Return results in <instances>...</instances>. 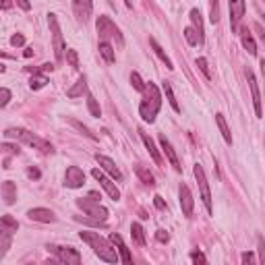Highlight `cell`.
Instances as JSON below:
<instances>
[{
	"mask_svg": "<svg viewBox=\"0 0 265 265\" xmlns=\"http://www.w3.org/2000/svg\"><path fill=\"white\" fill-rule=\"evenodd\" d=\"M77 207H79V210H83V214H85V218L79 216L77 220L85 222V224H91V226H104L106 220H108V216H110L108 210L100 203L98 193H89V197L77 199Z\"/></svg>",
	"mask_w": 265,
	"mask_h": 265,
	"instance_id": "obj_1",
	"label": "cell"
},
{
	"mask_svg": "<svg viewBox=\"0 0 265 265\" xmlns=\"http://www.w3.org/2000/svg\"><path fill=\"white\" fill-rule=\"evenodd\" d=\"M162 108V93L158 89L156 83H147L145 89H143V98H141V104H139V114L145 122H156V116Z\"/></svg>",
	"mask_w": 265,
	"mask_h": 265,
	"instance_id": "obj_2",
	"label": "cell"
},
{
	"mask_svg": "<svg viewBox=\"0 0 265 265\" xmlns=\"http://www.w3.org/2000/svg\"><path fill=\"white\" fill-rule=\"evenodd\" d=\"M81 240L87 242L89 247L93 249V253H96L102 261L106 263H118L120 261V255L116 253V249H112V240H106L104 236H100V232H89V230H83L79 232Z\"/></svg>",
	"mask_w": 265,
	"mask_h": 265,
	"instance_id": "obj_3",
	"label": "cell"
},
{
	"mask_svg": "<svg viewBox=\"0 0 265 265\" xmlns=\"http://www.w3.org/2000/svg\"><path fill=\"white\" fill-rule=\"evenodd\" d=\"M5 137H7V139H19V141H23L25 145L37 149L40 154H46V156H52V154H54V147H52L50 141L42 139L40 135H35V132H31V130H27V128H15V126H13V128H7V130H5Z\"/></svg>",
	"mask_w": 265,
	"mask_h": 265,
	"instance_id": "obj_4",
	"label": "cell"
},
{
	"mask_svg": "<svg viewBox=\"0 0 265 265\" xmlns=\"http://www.w3.org/2000/svg\"><path fill=\"white\" fill-rule=\"evenodd\" d=\"M96 29H98V33H100V40H102V42H116L118 46L124 44V37H122L120 29L116 27V23L112 21L110 17L100 15L98 21H96Z\"/></svg>",
	"mask_w": 265,
	"mask_h": 265,
	"instance_id": "obj_5",
	"label": "cell"
},
{
	"mask_svg": "<svg viewBox=\"0 0 265 265\" xmlns=\"http://www.w3.org/2000/svg\"><path fill=\"white\" fill-rule=\"evenodd\" d=\"M48 25H50V33H52L54 58H56V62H62V60H64V40H62V31H60L58 17H56L54 13L48 15Z\"/></svg>",
	"mask_w": 265,
	"mask_h": 265,
	"instance_id": "obj_6",
	"label": "cell"
},
{
	"mask_svg": "<svg viewBox=\"0 0 265 265\" xmlns=\"http://www.w3.org/2000/svg\"><path fill=\"white\" fill-rule=\"evenodd\" d=\"M56 259H58L60 263H67V265H79L81 263V255L77 249L73 247H58V244H48L46 247Z\"/></svg>",
	"mask_w": 265,
	"mask_h": 265,
	"instance_id": "obj_7",
	"label": "cell"
},
{
	"mask_svg": "<svg viewBox=\"0 0 265 265\" xmlns=\"http://www.w3.org/2000/svg\"><path fill=\"white\" fill-rule=\"evenodd\" d=\"M193 174H195V180L199 184V191H201V199H203V205H205V210L207 214H212V191H210V184H207V176L203 172V168L201 164H195L193 166Z\"/></svg>",
	"mask_w": 265,
	"mask_h": 265,
	"instance_id": "obj_8",
	"label": "cell"
},
{
	"mask_svg": "<svg viewBox=\"0 0 265 265\" xmlns=\"http://www.w3.org/2000/svg\"><path fill=\"white\" fill-rule=\"evenodd\" d=\"M91 176L100 182V186L108 193V197H110L112 201H118V199H120V191H118V186H116L114 178H112V176H106L102 168H93V170H91Z\"/></svg>",
	"mask_w": 265,
	"mask_h": 265,
	"instance_id": "obj_9",
	"label": "cell"
},
{
	"mask_svg": "<svg viewBox=\"0 0 265 265\" xmlns=\"http://www.w3.org/2000/svg\"><path fill=\"white\" fill-rule=\"evenodd\" d=\"M178 201H180L182 216L191 218V216H193V210H195V199H193L191 188H188L186 184H180V186H178Z\"/></svg>",
	"mask_w": 265,
	"mask_h": 265,
	"instance_id": "obj_10",
	"label": "cell"
},
{
	"mask_svg": "<svg viewBox=\"0 0 265 265\" xmlns=\"http://www.w3.org/2000/svg\"><path fill=\"white\" fill-rule=\"evenodd\" d=\"M85 184V172L79 166H69L64 172V186L67 188H81Z\"/></svg>",
	"mask_w": 265,
	"mask_h": 265,
	"instance_id": "obj_11",
	"label": "cell"
},
{
	"mask_svg": "<svg viewBox=\"0 0 265 265\" xmlns=\"http://www.w3.org/2000/svg\"><path fill=\"white\" fill-rule=\"evenodd\" d=\"M228 3H230V25H232V31H238L242 17H244V13H247V3H244V0H228Z\"/></svg>",
	"mask_w": 265,
	"mask_h": 265,
	"instance_id": "obj_12",
	"label": "cell"
},
{
	"mask_svg": "<svg viewBox=\"0 0 265 265\" xmlns=\"http://www.w3.org/2000/svg\"><path fill=\"white\" fill-rule=\"evenodd\" d=\"M247 81H249V87H251V96H253L255 114H257V118H263V108H261V93H259V85H257V79H255L253 71H247Z\"/></svg>",
	"mask_w": 265,
	"mask_h": 265,
	"instance_id": "obj_13",
	"label": "cell"
},
{
	"mask_svg": "<svg viewBox=\"0 0 265 265\" xmlns=\"http://www.w3.org/2000/svg\"><path fill=\"white\" fill-rule=\"evenodd\" d=\"M73 11H75V17L81 23H85L93 13V0H73Z\"/></svg>",
	"mask_w": 265,
	"mask_h": 265,
	"instance_id": "obj_14",
	"label": "cell"
},
{
	"mask_svg": "<svg viewBox=\"0 0 265 265\" xmlns=\"http://www.w3.org/2000/svg\"><path fill=\"white\" fill-rule=\"evenodd\" d=\"M96 162L100 164V168L104 170V172H108L112 178H114V180H122V172H120V170L116 168V164H114V160H110L108 156H102V154H98L96 156Z\"/></svg>",
	"mask_w": 265,
	"mask_h": 265,
	"instance_id": "obj_15",
	"label": "cell"
},
{
	"mask_svg": "<svg viewBox=\"0 0 265 265\" xmlns=\"http://www.w3.org/2000/svg\"><path fill=\"white\" fill-rule=\"evenodd\" d=\"M160 147H162V151L166 154L168 162L174 166V170H176V172H180V170H182V166H180V162H178V156H176V151H174L172 143H170V141L166 139V135H160Z\"/></svg>",
	"mask_w": 265,
	"mask_h": 265,
	"instance_id": "obj_16",
	"label": "cell"
},
{
	"mask_svg": "<svg viewBox=\"0 0 265 265\" xmlns=\"http://www.w3.org/2000/svg\"><path fill=\"white\" fill-rule=\"evenodd\" d=\"M27 218L33 222H42V224H52L56 220L52 210H46V207H33V210L27 212Z\"/></svg>",
	"mask_w": 265,
	"mask_h": 265,
	"instance_id": "obj_17",
	"label": "cell"
},
{
	"mask_svg": "<svg viewBox=\"0 0 265 265\" xmlns=\"http://www.w3.org/2000/svg\"><path fill=\"white\" fill-rule=\"evenodd\" d=\"M110 240H112V244H114V247L118 249L120 261H122V263H132V255H130V251L126 249V244H124L122 236H120V234H116V232H112V234H110Z\"/></svg>",
	"mask_w": 265,
	"mask_h": 265,
	"instance_id": "obj_18",
	"label": "cell"
},
{
	"mask_svg": "<svg viewBox=\"0 0 265 265\" xmlns=\"http://www.w3.org/2000/svg\"><path fill=\"white\" fill-rule=\"evenodd\" d=\"M238 35H240V42H242L244 50H247L251 56H257V44H255V37L251 35L249 27H240V29H238Z\"/></svg>",
	"mask_w": 265,
	"mask_h": 265,
	"instance_id": "obj_19",
	"label": "cell"
},
{
	"mask_svg": "<svg viewBox=\"0 0 265 265\" xmlns=\"http://www.w3.org/2000/svg\"><path fill=\"white\" fill-rule=\"evenodd\" d=\"M139 135H141V141H143V145L147 147V151H149V156H151V160H154L156 164H162V156H160V151H158V147H156V143H154V139H151L147 132L143 130V128H139Z\"/></svg>",
	"mask_w": 265,
	"mask_h": 265,
	"instance_id": "obj_20",
	"label": "cell"
},
{
	"mask_svg": "<svg viewBox=\"0 0 265 265\" xmlns=\"http://www.w3.org/2000/svg\"><path fill=\"white\" fill-rule=\"evenodd\" d=\"M188 17H191V25L195 27V31H197V35H199V44H203V42H205V29H203V19H201L199 9H191Z\"/></svg>",
	"mask_w": 265,
	"mask_h": 265,
	"instance_id": "obj_21",
	"label": "cell"
},
{
	"mask_svg": "<svg viewBox=\"0 0 265 265\" xmlns=\"http://www.w3.org/2000/svg\"><path fill=\"white\" fill-rule=\"evenodd\" d=\"M149 46H151V50L156 52V56H158V58H160V60L166 64V69H168V71H174V64H172V60L168 58V54L164 52V48H162V46H160V44L154 40V37H149Z\"/></svg>",
	"mask_w": 265,
	"mask_h": 265,
	"instance_id": "obj_22",
	"label": "cell"
},
{
	"mask_svg": "<svg viewBox=\"0 0 265 265\" xmlns=\"http://www.w3.org/2000/svg\"><path fill=\"white\" fill-rule=\"evenodd\" d=\"M83 93H87V77H85V75H81V77L77 79V83L67 91V96L69 98H81Z\"/></svg>",
	"mask_w": 265,
	"mask_h": 265,
	"instance_id": "obj_23",
	"label": "cell"
},
{
	"mask_svg": "<svg viewBox=\"0 0 265 265\" xmlns=\"http://www.w3.org/2000/svg\"><path fill=\"white\" fill-rule=\"evenodd\" d=\"M3 199L7 205H13L17 199V184L13 180H5L3 182Z\"/></svg>",
	"mask_w": 265,
	"mask_h": 265,
	"instance_id": "obj_24",
	"label": "cell"
},
{
	"mask_svg": "<svg viewBox=\"0 0 265 265\" xmlns=\"http://www.w3.org/2000/svg\"><path fill=\"white\" fill-rule=\"evenodd\" d=\"M216 124H218V128H220V132H222L224 141L228 143V145H232V132H230V128H228V122H226L224 114H216Z\"/></svg>",
	"mask_w": 265,
	"mask_h": 265,
	"instance_id": "obj_25",
	"label": "cell"
},
{
	"mask_svg": "<svg viewBox=\"0 0 265 265\" xmlns=\"http://www.w3.org/2000/svg\"><path fill=\"white\" fill-rule=\"evenodd\" d=\"M130 236H132V240L139 244V247H145V230H143V226L139 222L130 224Z\"/></svg>",
	"mask_w": 265,
	"mask_h": 265,
	"instance_id": "obj_26",
	"label": "cell"
},
{
	"mask_svg": "<svg viewBox=\"0 0 265 265\" xmlns=\"http://www.w3.org/2000/svg\"><path fill=\"white\" fill-rule=\"evenodd\" d=\"M135 172H137V176L141 178V182H143V184H147V186H154V184H156L154 174H151L143 164H137V166H135Z\"/></svg>",
	"mask_w": 265,
	"mask_h": 265,
	"instance_id": "obj_27",
	"label": "cell"
},
{
	"mask_svg": "<svg viewBox=\"0 0 265 265\" xmlns=\"http://www.w3.org/2000/svg\"><path fill=\"white\" fill-rule=\"evenodd\" d=\"M0 230H7V232H11V234H15V232L19 230V222H17L13 216L5 214L3 218H0Z\"/></svg>",
	"mask_w": 265,
	"mask_h": 265,
	"instance_id": "obj_28",
	"label": "cell"
},
{
	"mask_svg": "<svg viewBox=\"0 0 265 265\" xmlns=\"http://www.w3.org/2000/svg\"><path fill=\"white\" fill-rule=\"evenodd\" d=\"M98 50H100L102 58H104L106 62H114V60H116L114 48H112V44H110V42H102V40H100V46H98Z\"/></svg>",
	"mask_w": 265,
	"mask_h": 265,
	"instance_id": "obj_29",
	"label": "cell"
},
{
	"mask_svg": "<svg viewBox=\"0 0 265 265\" xmlns=\"http://www.w3.org/2000/svg\"><path fill=\"white\" fill-rule=\"evenodd\" d=\"M162 89H164V93H166V100L170 102V106H172V110H174V112H180L178 100H176V96H174V89H172V85H170V81H164V83H162Z\"/></svg>",
	"mask_w": 265,
	"mask_h": 265,
	"instance_id": "obj_30",
	"label": "cell"
},
{
	"mask_svg": "<svg viewBox=\"0 0 265 265\" xmlns=\"http://www.w3.org/2000/svg\"><path fill=\"white\" fill-rule=\"evenodd\" d=\"M11 240H13V234H11V232L0 230V261H3L5 255L9 253V249H11Z\"/></svg>",
	"mask_w": 265,
	"mask_h": 265,
	"instance_id": "obj_31",
	"label": "cell"
},
{
	"mask_svg": "<svg viewBox=\"0 0 265 265\" xmlns=\"http://www.w3.org/2000/svg\"><path fill=\"white\" fill-rule=\"evenodd\" d=\"M46 83H48V77H46V75H40V73H35L33 77H31V81H29V87H31L33 91H37V89L46 87Z\"/></svg>",
	"mask_w": 265,
	"mask_h": 265,
	"instance_id": "obj_32",
	"label": "cell"
},
{
	"mask_svg": "<svg viewBox=\"0 0 265 265\" xmlns=\"http://www.w3.org/2000/svg\"><path fill=\"white\" fill-rule=\"evenodd\" d=\"M184 40H186V44L188 46H197L199 44V35H197V31H195V27L193 25H188V27H184Z\"/></svg>",
	"mask_w": 265,
	"mask_h": 265,
	"instance_id": "obj_33",
	"label": "cell"
},
{
	"mask_svg": "<svg viewBox=\"0 0 265 265\" xmlns=\"http://www.w3.org/2000/svg\"><path fill=\"white\" fill-rule=\"evenodd\" d=\"M195 64H197L199 71L203 73V77H205L207 81H210V79H212V73H210V64H207V58H203V56H201V58L195 60Z\"/></svg>",
	"mask_w": 265,
	"mask_h": 265,
	"instance_id": "obj_34",
	"label": "cell"
},
{
	"mask_svg": "<svg viewBox=\"0 0 265 265\" xmlns=\"http://www.w3.org/2000/svg\"><path fill=\"white\" fill-rule=\"evenodd\" d=\"M130 85L135 87L137 91H141V93H143V89H145V85H147V83L141 79V75H139V73H130Z\"/></svg>",
	"mask_w": 265,
	"mask_h": 265,
	"instance_id": "obj_35",
	"label": "cell"
},
{
	"mask_svg": "<svg viewBox=\"0 0 265 265\" xmlns=\"http://www.w3.org/2000/svg\"><path fill=\"white\" fill-rule=\"evenodd\" d=\"M210 19H212V23L220 21V3L218 0H210Z\"/></svg>",
	"mask_w": 265,
	"mask_h": 265,
	"instance_id": "obj_36",
	"label": "cell"
},
{
	"mask_svg": "<svg viewBox=\"0 0 265 265\" xmlns=\"http://www.w3.org/2000/svg\"><path fill=\"white\" fill-rule=\"evenodd\" d=\"M87 108H89V112H91V116H100V114H102V112H100V106H98L96 98H93L91 93H87Z\"/></svg>",
	"mask_w": 265,
	"mask_h": 265,
	"instance_id": "obj_37",
	"label": "cell"
},
{
	"mask_svg": "<svg viewBox=\"0 0 265 265\" xmlns=\"http://www.w3.org/2000/svg\"><path fill=\"white\" fill-rule=\"evenodd\" d=\"M71 124H73L75 128H77L79 132H83V135H85V137H89V139H98V137H96V135H93V132H91V130H89L87 126H83V124H81L79 120H75V118H71Z\"/></svg>",
	"mask_w": 265,
	"mask_h": 265,
	"instance_id": "obj_38",
	"label": "cell"
},
{
	"mask_svg": "<svg viewBox=\"0 0 265 265\" xmlns=\"http://www.w3.org/2000/svg\"><path fill=\"white\" fill-rule=\"evenodd\" d=\"M67 62L73 69H79V54L75 52V50H67Z\"/></svg>",
	"mask_w": 265,
	"mask_h": 265,
	"instance_id": "obj_39",
	"label": "cell"
},
{
	"mask_svg": "<svg viewBox=\"0 0 265 265\" xmlns=\"http://www.w3.org/2000/svg\"><path fill=\"white\" fill-rule=\"evenodd\" d=\"M3 149H5V154H9V156H19V154H21V149H19L17 145H11V143H3Z\"/></svg>",
	"mask_w": 265,
	"mask_h": 265,
	"instance_id": "obj_40",
	"label": "cell"
},
{
	"mask_svg": "<svg viewBox=\"0 0 265 265\" xmlns=\"http://www.w3.org/2000/svg\"><path fill=\"white\" fill-rule=\"evenodd\" d=\"M9 102H11V91L7 87H3V89H0V106L5 108Z\"/></svg>",
	"mask_w": 265,
	"mask_h": 265,
	"instance_id": "obj_41",
	"label": "cell"
},
{
	"mask_svg": "<svg viewBox=\"0 0 265 265\" xmlns=\"http://www.w3.org/2000/svg\"><path fill=\"white\" fill-rule=\"evenodd\" d=\"M23 44H25V37H23L21 33H15V35L11 37V46L17 48V46H23Z\"/></svg>",
	"mask_w": 265,
	"mask_h": 265,
	"instance_id": "obj_42",
	"label": "cell"
},
{
	"mask_svg": "<svg viewBox=\"0 0 265 265\" xmlns=\"http://www.w3.org/2000/svg\"><path fill=\"white\" fill-rule=\"evenodd\" d=\"M257 242H259V261L265 263V240H263V236H259Z\"/></svg>",
	"mask_w": 265,
	"mask_h": 265,
	"instance_id": "obj_43",
	"label": "cell"
},
{
	"mask_svg": "<svg viewBox=\"0 0 265 265\" xmlns=\"http://www.w3.org/2000/svg\"><path fill=\"white\" fill-rule=\"evenodd\" d=\"M154 205L158 207L160 212H166V210H168V205H166V201H164V199H162L160 195H156V197H154Z\"/></svg>",
	"mask_w": 265,
	"mask_h": 265,
	"instance_id": "obj_44",
	"label": "cell"
},
{
	"mask_svg": "<svg viewBox=\"0 0 265 265\" xmlns=\"http://www.w3.org/2000/svg\"><path fill=\"white\" fill-rule=\"evenodd\" d=\"M191 261H193V263H197V265H199V263H207V259H205V255H203V253H199V251H195V253H191Z\"/></svg>",
	"mask_w": 265,
	"mask_h": 265,
	"instance_id": "obj_45",
	"label": "cell"
},
{
	"mask_svg": "<svg viewBox=\"0 0 265 265\" xmlns=\"http://www.w3.org/2000/svg\"><path fill=\"white\" fill-rule=\"evenodd\" d=\"M156 238H158V242H168V240H170V236H168L166 230H158V232H156Z\"/></svg>",
	"mask_w": 265,
	"mask_h": 265,
	"instance_id": "obj_46",
	"label": "cell"
},
{
	"mask_svg": "<svg viewBox=\"0 0 265 265\" xmlns=\"http://www.w3.org/2000/svg\"><path fill=\"white\" fill-rule=\"evenodd\" d=\"M27 176H29V178H33V180H37V178L42 176V172H40L37 168H29V170H27Z\"/></svg>",
	"mask_w": 265,
	"mask_h": 265,
	"instance_id": "obj_47",
	"label": "cell"
},
{
	"mask_svg": "<svg viewBox=\"0 0 265 265\" xmlns=\"http://www.w3.org/2000/svg\"><path fill=\"white\" fill-rule=\"evenodd\" d=\"M240 261H242V263H253V261H255V255H253L251 251H249V253H242V255H240Z\"/></svg>",
	"mask_w": 265,
	"mask_h": 265,
	"instance_id": "obj_48",
	"label": "cell"
},
{
	"mask_svg": "<svg viewBox=\"0 0 265 265\" xmlns=\"http://www.w3.org/2000/svg\"><path fill=\"white\" fill-rule=\"evenodd\" d=\"M15 3L21 7L23 11H29V9H31V3H29V0H15Z\"/></svg>",
	"mask_w": 265,
	"mask_h": 265,
	"instance_id": "obj_49",
	"label": "cell"
},
{
	"mask_svg": "<svg viewBox=\"0 0 265 265\" xmlns=\"http://www.w3.org/2000/svg\"><path fill=\"white\" fill-rule=\"evenodd\" d=\"M13 7V0H3V11H9Z\"/></svg>",
	"mask_w": 265,
	"mask_h": 265,
	"instance_id": "obj_50",
	"label": "cell"
},
{
	"mask_svg": "<svg viewBox=\"0 0 265 265\" xmlns=\"http://www.w3.org/2000/svg\"><path fill=\"white\" fill-rule=\"evenodd\" d=\"M23 54H25V58H31V56H33V48H27Z\"/></svg>",
	"mask_w": 265,
	"mask_h": 265,
	"instance_id": "obj_51",
	"label": "cell"
},
{
	"mask_svg": "<svg viewBox=\"0 0 265 265\" xmlns=\"http://www.w3.org/2000/svg\"><path fill=\"white\" fill-rule=\"evenodd\" d=\"M124 5H126V7H128V9H130V7H132V3H130V0H124Z\"/></svg>",
	"mask_w": 265,
	"mask_h": 265,
	"instance_id": "obj_52",
	"label": "cell"
}]
</instances>
